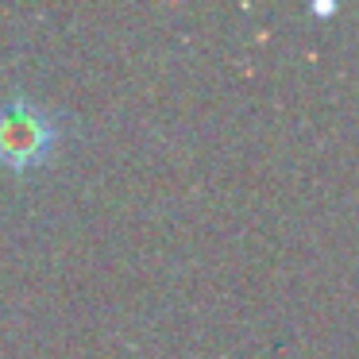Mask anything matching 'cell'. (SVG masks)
Masks as SVG:
<instances>
[{
  "instance_id": "6da1fadb",
  "label": "cell",
  "mask_w": 359,
  "mask_h": 359,
  "mask_svg": "<svg viewBox=\"0 0 359 359\" xmlns=\"http://www.w3.org/2000/svg\"><path fill=\"white\" fill-rule=\"evenodd\" d=\"M62 140V124L50 109L32 97H12L0 104V166L12 174H27L55 155Z\"/></svg>"
}]
</instances>
